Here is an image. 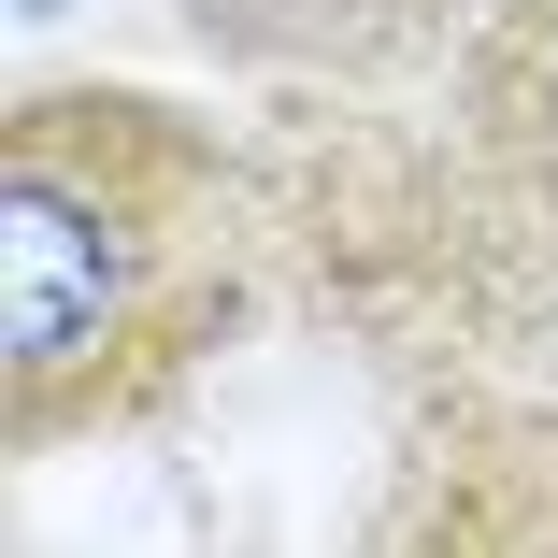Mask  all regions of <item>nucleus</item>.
<instances>
[{
    "label": "nucleus",
    "mask_w": 558,
    "mask_h": 558,
    "mask_svg": "<svg viewBox=\"0 0 558 558\" xmlns=\"http://www.w3.org/2000/svg\"><path fill=\"white\" fill-rule=\"evenodd\" d=\"M29 15H58V0H29Z\"/></svg>",
    "instance_id": "nucleus-2"
},
{
    "label": "nucleus",
    "mask_w": 558,
    "mask_h": 558,
    "mask_svg": "<svg viewBox=\"0 0 558 558\" xmlns=\"http://www.w3.org/2000/svg\"><path fill=\"white\" fill-rule=\"evenodd\" d=\"M100 315H116V230H100V201H72L58 172H15L0 186V344H15V373L86 359Z\"/></svg>",
    "instance_id": "nucleus-1"
}]
</instances>
